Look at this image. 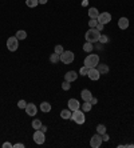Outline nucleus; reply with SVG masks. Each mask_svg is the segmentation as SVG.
<instances>
[{"instance_id":"bb28decb","label":"nucleus","mask_w":134,"mask_h":148,"mask_svg":"<svg viewBox=\"0 0 134 148\" xmlns=\"http://www.w3.org/2000/svg\"><path fill=\"white\" fill-rule=\"evenodd\" d=\"M70 88H71L70 82H66V80H64V82L62 83V90H63V91H68Z\"/></svg>"},{"instance_id":"4c0bfd02","label":"nucleus","mask_w":134,"mask_h":148,"mask_svg":"<svg viewBox=\"0 0 134 148\" xmlns=\"http://www.w3.org/2000/svg\"><path fill=\"white\" fill-rule=\"evenodd\" d=\"M48 0H39V4H46Z\"/></svg>"},{"instance_id":"5701e85b","label":"nucleus","mask_w":134,"mask_h":148,"mask_svg":"<svg viewBox=\"0 0 134 148\" xmlns=\"http://www.w3.org/2000/svg\"><path fill=\"white\" fill-rule=\"evenodd\" d=\"M105 132H106V125L105 124H98V125H97V134L103 135Z\"/></svg>"},{"instance_id":"39448f33","label":"nucleus","mask_w":134,"mask_h":148,"mask_svg":"<svg viewBox=\"0 0 134 148\" xmlns=\"http://www.w3.org/2000/svg\"><path fill=\"white\" fill-rule=\"evenodd\" d=\"M7 48L10 49L11 52H15L19 48V39L16 36H11L7 40Z\"/></svg>"},{"instance_id":"7ed1b4c3","label":"nucleus","mask_w":134,"mask_h":148,"mask_svg":"<svg viewBox=\"0 0 134 148\" xmlns=\"http://www.w3.org/2000/svg\"><path fill=\"white\" fill-rule=\"evenodd\" d=\"M71 120H74L77 124H83L86 121V117L83 111L81 110H77V111H73V115H71Z\"/></svg>"},{"instance_id":"473e14b6","label":"nucleus","mask_w":134,"mask_h":148,"mask_svg":"<svg viewBox=\"0 0 134 148\" xmlns=\"http://www.w3.org/2000/svg\"><path fill=\"white\" fill-rule=\"evenodd\" d=\"M3 148H14V144H11V143L6 141V143H3Z\"/></svg>"},{"instance_id":"f3484780","label":"nucleus","mask_w":134,"mask_h":148,"mask_svg":"<svg viewBox=\"0 0 134 148\" xmlns=\"http://www.w3.org/2000/svg\"><path fill=\"white\" fill-rule=\"evenodd\" d=\"M97 67H98V68H97V69H98V71H99V73H101V75H106V73H107V72H109V71H110V69H109V67L106 66V64H98V66H97Z\"/></svg>"},{"instance_id":"dca6fc26","label":"nucleus","mask_w":134,"mask_h":148,"mask_svg":"<svg viewBox=\"0 0 134 148\" xmlns=\"http://www.w3.org/2000/svg\"><path fill=\"white\" fill-rule=\"evenodd\" d=\"M71 115H73V111L71 110H63L62 112H60V117L62 119H64V120H67V119H71Z\"/></svg>"},{"instance_id":"393cba45","label":"nucleus","mask_w":134,"mask_h":148,"mask_svg":"<svg viewBox=\"0 0 134 148\" xmlns=\"http://www.w3.org/2000/svg\"><path fill=\"white\" fill-rule=\"evenodd\" d=\"M40 127H42V121L39 120V119L32 120V128H34V130H40Z\"/></svg>"},{"instance_id":"aec40b11","label":"nucleus","mask_w":134,"mask_h":148,"mask_svg":"<svg viewBox=\"0 0 134 148\" xmlns=\"http://www.w3.org/2000/svg\"><path fill=\"white\" fill-rule=\"evenodd\" d=\"M15 36H16L19 40H24V39L27 38V32H26L24 29H19V31L16 32V35H15Z\"/></svg>"},{"instance_id":"1a4fd4ad","label":"nucleus","mask_w":134,"mask_h":148,"mask_svg":"<svg viewBox=\"0 0 134 148\" xmlns=\"http://www.w3.org/2000/svg\"><path fill=\"white\" fill-rule=\"evenodd\" d=\"M26 114L28 115V116H35L36 112H38V108H36L35 104L32 103H27V106H26Z\"/></svg>"},{"instance_id":"4468645a","label":"nucleus","mask_w":134,"mask_h":148,"mask_svg":"<svg viewBox=\"0 0 134 148\" xmlns=\"http://www.w3.org/2000/svg\"><path fill=\"white\" fill-rule=\"evenodd\" d=\"M81 96H82V99L85 100V101H90V99L93 97V93H91V91L83 90V91L81 92Z\"/></svg>"},{"instance_id":"e433bc0d","label":"nucleus","mask_w":134,"mask_h":148,"mask_svg":"<svg viewBox=\"0 0 134 148\" xmlns=\"http://www.w3.org/2000/svg\"><path fill=\"white\" fill-rule=\"evenodd\" d=\"M40 131H43V132H47V127H46V125H43V124H42V127H40Z\"/></svg>"},{"instance_id":"72a5a7b5","label":"nucleus","mask_w":134,"mask_h":148,"mask_svg":"<svg viewBox=\"0 0 134 148\" xmlns=\"http://www.w3.org/2000/svg\"><path fill=\"white\" fill-rule=\"evenodd\" d=\"M102 140H103V141H109V140H110V139H109V135L106 134V132L102 135Z\"/></svg>"},{"instance_id":"9d476101","label":"nucleus","mask_w":134,"mask_h":148,"mask_svg":"<svg viewBox=\"0 0 134 148\" xmlns=\"http://www.w3.org/2000/svg\"><path fill=\"white\" fill-rule=\"evenodd\" d=\"M67 108L71 111H77L81 108V103L78 101L77 99H70L68 100V103H67Z\"/></svg>"},{"instance_id":"423d86ee","label":"nucleus","mask_w":134,"mask_h":148,"mask_svg":"<svg viewBox=\"0 0 134 148\" xmlns=\"http://www.w3.org/2000/svg\"><path fill=\"white\" fill-rule=\"evenodd\" d=\"M32 139H34V141H35L36 144H43L46 141V132L40 131V130H35Z\"/></svg>"},{"instance_id":"f03ea898","label":"nucleus","mask_w":134,"mask_h":148,"mask_svg":"<svg viewBox=\"0 0 134 148\" xmlns=\"http://www.w3.org/2000/svg\"><path fill=\"white\" fill-rule=\"evenodd\" d=\"M83 64H85L86 67H88V68H95V67L99 64V56L95 55V53H91V55H88L87 58L85 59Z\"/></svg>"},{"instance_id":"58836bf2","label":"nucleus","mask_w":134,"mask_h":148,"mask_svg":"<svg viewBox=\"0 0 134 148\" xmlns=\"http://www.w3.org/2000/svg\"><path fill=\"white\" fill-rule=\"evenodd\" d=\"M124 147H126V148H131V147H133L134 148V144H126V145H124Z\"/></svg>"},{"instance_id":"a211bd4d","label":"nucleus","mask_w":134,"mask_h":148,"mask_svg":"<svg viewBox=\"0 0 134 148\" xmlns=\"http://www.w3.org/2000/svg\"><path fill=\"white\" fill-rule=\"evenodd\" d=\"M40 111H42V112H50V111H51V104H50L48 101H43V103L40 104Z\"/></svg>"},{"instance_id":"ddd939ff","label":"nucleus","mask_w":134,"mask_h":148,"mask_svg":"<svg viewBox=\"0 0 134 148\" xmlns=\"http://www.w3.org/2000/svg\"><path fill=\"white\" fill-rule=\"evenodd\" d=\"M118 27H119L121 29H127V27H129V19H127V17H119Z\"/></svg>"},{"instance_id":"f8f14e48","label":"nucleus","mask_w":134,"mask_h":148,"mask_svg":"<svg viewBox=\"0 0 134 148\" xmlns=\"http://www.w3.org/2000/svg\"><path fill=\"white\" fill-rule=\"evenodd\" d=\"M78 79V73L75 72V71H68V72L64 75V80L66 82H75V80Z\"/></svg>"},{"instance_id":"6e6552de","label":"nucleus","mask_w":134,"mask_h":148,"mask_svg":"<svg viewBox=\"0 0 134 148\" xmlns=\"http://www.w3.org/2000/svg\"><path fill=\"white\" fill-rule=\"evenodd\" d=\"M97 20H98L99 23H102V24H107V23L111 21V15H110L109 12H102V14H99Z\"/></svg>"},{"instance_id":"7c9ffc66","label":"nucleus","mask_w":134,"mask_h":148,"mask_svg":"<svg viewBox=\"0 0 134 148\" xmlns=\"http://www.w3.org/2000/svg\"><path fill=\"white\" fill-rule=\"evenodd\" d=\"M26 106H27V103H26L24 100H19V101H18V107L20 108V110H24Z\"/></svg>"},{"instance_id":"2eb2a0df","label":"nucleus","mask_w":134,"mask_h":148,"mask_svg":"<svg viewBox=\"0 0 134 148\" xmlns=\"http://www.w3.org/2000/svg\"><path fill=\"white\" fill-rule=\"evenodd\" d=\"M88 16H90V19H98V16H99V11L97 10L95 7L88 8Z\"/></svg>"},{"instance_id":"c9c22d12","label":"nucleus","mask_w":134,"mask_h":148,"mask_svg":"<svg viewBox=\"0 0 134 148\" xmlns=\"http://www.w3.org/2000/svg\"><path fill=\"white\" fill-rule=\"evenodd\" d=\"M90 103H91L93 106H94V104H97V103H98V100H97L95 97H91V99H90Z\"/></svg>"},{"instance_id":"c85d7f7f","label":"nucleus","mask_w":134,"mask_h":148,"mask_svg":"<svg viewBox=\"0 0 134 148\" xmlns=\"http://www.w3.org/2000/svg\"><path fill=\"white\" fill-rule=\"evenodd\" d=\"M54 52H55V53H58V55H60V53H63V52H64V49H63V47H62V45H55Z\"/></svg>"},{"instance_id":"a878e982","label":"nucleus","mask_w":134,"mask_h":148,"mask_svg":"<svg viewBox=\"0 0 134 148\" xmlns=\"http://www.w3.org/2000/svg\"><path fill=\"white\" fill-rule=\"evenodd\" d=\"M88 67H86V66H83L81 69H79V75H82V76H87V73H88Z\"/></svg>"},{"instance_id":"4be33fe9","label":"nucleus","mask_w":134,"mask_h":148,"mask_svg":"<svg viewBox=\"0 0 134 148\" xmlns=\"http://www.w3.org/2000/svg\"><path fill=\"white\" fill-rule=\"evenodd\" d=\"M26 4H27V7H30V8H35L39 4V0H26Z\"/></svg>"},{"instance_id":"b1692460","label":"nucleus","mask_w":134,"mask_h":148,"mask_svg":"<svg viewBox=\"0 0 134 148\" xmlns=\"http://www.w3.org/2000/svg\"><path fill=\"white\" fill-rule=\"evenodd\" d=\"M93 48H94V47H93V43H85V44H83V51L85 52H88V53H90V52L93 51Z\"/></svg>"},{"instance_id":"9b49d317","label":"nucleus","mask_w":134,"mask_h":148,"mask_svg":"<svg viewBox=\"0 0 134 148\" xmlns=\"http://www.w3.org/2000/svg\"><path fill=\"white\" fill-rule=\"evenodd\" d=\"M88 77L93 80V82H95V80H98L99 79V76H101V73H99V71L97 69V67L95 68H90L88 69Z\"/></svg>"},{"instance_id":"f257e3e1","label":"nucleus","mask_w":134,"mask_h":148,"mask_svg":"<svg viewBox=\"0 0 134 148\" xmlns=\"http://www.w3.org/2000/svg\"><path fill=\"white\" fill-rule=\"evenodd\" d=\"M99 36H101V32H99L97 28H90V29L86 32L85 39L88 43H97V41H99Z\"/></svg>"},{"instance_id":"cd10ccee","label":"nucleus","mask_w":134,"mask_h":148,"mask_svg":"<svg viewBox=\"0 0 134 148\" xmlns=\"http://www.w3.org/2000/svg\"><path fill=\"white\" fill-rule=\"evenodd\" d=\"M97 24H98V20H97V19H90V21H88V27H90V28H95Z\"/></svg>"},{"instance_id":"c756f323","label":"nucleus","mask_w":134,"mask_h":148,"mask_svg":"<svg viewBox=\"0 0 134 148\" xmlns=\"http://www.w3.org/2000/svg\"><path fill=\"white\" fill-rule=\"evenodd\" d=\"M107 41H109V38H107L106 35H101V36H99V43H102V44H106Z\"/></svg>"},{"instance_id":"20e7f679","label":"nucleus","mask_w":134,"mask_h":148,"mask_svg":"<svg viewBox=\"0 0 134 148\" xmlns=\"http://www.w3.org/2000/svg\"><path fill=\"white\" fill-rule=\"evenodd\" d=\"M60 62L63 64H71L74 62V52L73 51H64L63 53H60Z\"/></svg>"},{"instance_id":"0eeeda50","label":"nucleus","mask_w":134,"mask_h":148,"mask_svg":"<svg viewBox=\"0 0 134 148\" xmlns=\"http://www.w3.org/2000/svg\"><path fill=\"white\" fill-rule=\"evenodd\" d=\"M102 143H103L102 135H99V134L94 135V136L90 139V145H91L93 148H99L101 145H102Z\"/></svg>"},{"instance_id":"f704fd0d","label":"nucleus","mask_w":134,"mask_h":148,"mask_svg":"<svg viewBox=\"0 0 134 148\" xmlns=\"http://www.w3.org/2000/svg\"><path fill=\"white\" fill-rule=\"evenodd\" d=\"M24 147V144H21V143H16V144H14V148H23Z\"/></svg>"},{"instance_id":"412c9836","label":"nucleus","mask_w":134,"mask_h":148,"mask_svg":"<svg viewBox=\"0 0 134 148\" xmlns=\"http://www.w3.org/2000/svg\"><path fill=\"white\" fill-rule=\"evenodd\" d=\"M81 107H82V111H83V112H90L93 108V104L90 103V101H85V104L81 106Z\"/></svg>"},{"instance_id":"6ab92c4d","label":"nucleus","mask_w":134,"mask_h":148,"mask_svg":"<svg viewBox=\"0 0 134 148\" xmlns=\"http://www.w3.org/2000/svg\"><path fill=\"white\" fill-rule=\"evenodd\" d=\"M50 62L52 63V64H58V63L60 62V56L58 55V53H55V52H54V53H51V55H50Z\"/></svg>"},{"instance_id":"2f4dec72","label":"nucleus","mask_w":134,"mask_h":148,"mask_svg":"<svg viewBox=\"0 0 134 148\" xmlns=\"http://www.w3.org/2000/svg\"><path fill=\"white\" fill-rule=\"evenodd\" d=\"M97 29H98V31L99 32H102L103 31V28H105V24H102V23H99V21H98V24H97Z\"/></svg>"}]
</instances>
